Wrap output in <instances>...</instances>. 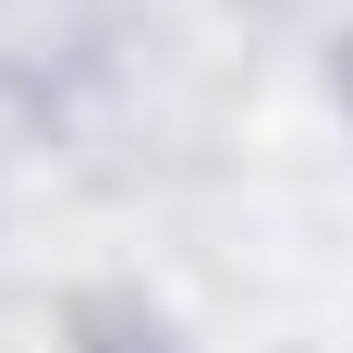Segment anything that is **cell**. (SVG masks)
Instances as JSON below:
<instances>
[{
  "label": "cell",
  "mask_w": 353,
  "mask_h": 353,
  "mask_svg": "<svg viewBox=\"0 0 353 353\" xmlns=\"http://www.w3.org/2000/svg\"><path fill=\"white\" fill-rule=\"evenodd\" d=\"M85 329H98V341H85V353H159V329H134V317H110V305H98V317H85Z\"/></svg>",
  "instance_id": "obj_1"
}]
</instances>
